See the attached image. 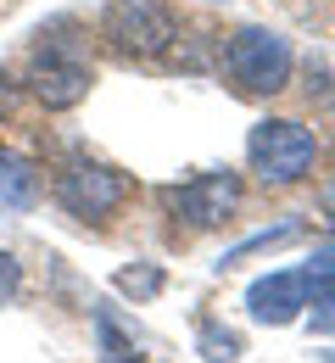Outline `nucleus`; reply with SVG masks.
<instances>
[{"mask_svg": "<svg viewBox=\"0 0 335 363\" xmlns=\"http://www.w3.org/2000/svg\"><path fill=\"white\" fill-rule=\"evenodd\" d=\"M101 40L118 50V56H135V62H157L179 45V23L157 6V0H112L106 17H101Z\"/></svg>", "mask_w": 335, "mask_h": 363, "instance_id": "obj_1", "label": "nucleus"}, {"mask_svg": "<svg viewBox=\"0 0 335 363\" xmlns=\"http://www.w3.org/2000/svg\"><path fill=\"white\" fill-rule=\"evenodd\" d=\"M246 157H251V174L263 184H296L319 162V140H313V129H302L290 118H268V123L251 129Z\"/></svg>", "mask_w": 335, "mask_h": 363, "instance_id": "obj_2", "label": "nucleus"}, {"mask_svg": "<svg viewBox=\"0 0 335 363\" xmlns=\"http://www.w3.org/2000/svg\"><path fill=\"white\" fill-rule=\"evenodd\" d=\"M56 201L73 213V218H106V213H118L123 201H129V179L118 174V168H106L96 157H67L62 162V174H56Z\"/></svg>", "mask_w": 335, "mask_h": 363, "instance_id": "obj_3", "label": "nucleus"}, {"mask_svg": "<svg viewBox=\"0 0 335 363\" xmlns=\"http://www.w3.org/2000/svg\"><path fill=\"white\" fill-rule=\"evenodd\" d=\"M224 62H229V79H235L240 90L251 95H274L290 84V45L280 34H268V28H240L229 50H224Z\"/></svg>", "mask_w": 335, "mask_h": 363, "instance_id": "obj_4", "label": "nucleus"}, {"mask_svg": "<svg viewBox=\"0 0 335 363\" xmlns=\"http://www.w3.org/2000/svg\"><path fill=\"white\" fill-rule=\"evenodd\" d=\"M28 90L40 95L50 112L79 106V101L90 95V62H84L79 40H45V45L34 50V62H28Z\"/></svg>", "mask_w": 335, "mask_h": 363, "instance_id": "obj_5", "label": "nucleus"}, {"mask_svg": "<svg viewBox=\"0 0 335 363\" xmlns=\"http://www.w3.org/2000/svg\"><path fill=\"white\" fill-rule=\"evenodd\" d=\"M240 201V179L229 168H218V174H195L191 184H174L168 190V207L179 213V218H191V224H224L229 213H235Z\"/></svg>", "mask_w": 335, "mask_h": 363, "instance_id": "obj_6", "label": "nucleus"}, {"mask_svg": "<svg viewBox=\"0 0 335 363\" xmlns=\"http://www.w3.org/2000/svg\"><path fill=\"white\" fill-rule=\"evenodd\" d=\"M246 308L263 324H290V318L307 308V279L302 274H263L251 291H246Z\"/></svg>", "mask_w": 335, "mask_h": 363, "instance_id": "obj_7", "label": "nucleus"}, {"mask_svg": "<svg viewBox=\"0 0 335 363\" xmlns=\"http://www.w3.org/2000/svg\"><path fill=\"white\" fill-rule=\"evenodd\" d=\"M40 201V168L17 151H0V213H28Z\"/></svg>", "mask_w": 335, "mask_h": 363, "instance_id": "obj_8", "label": "nucleus"}, {"mask_svg": "<svg viewBox=\"0 0 335 363\" xmlns=\"http://www.w3.org/2000/svg\"><path fill=\"white\" fill-rule=\"evenodd\" d=\"M96 335H101L106 363H145L140 341H135V335H123V324H118V313H112V308H96Z\"/></svg>", "mask_w": 335, "mask_h": 363, "instance_id": "obj_9", "label": "nucleus"}, {"mask_svg": "<svg viewBox=\"0 0 335 363\" xmlns=\"http://www.w3.org/2000/svg\"><path fill=\"white\" fill-rule=\"evenodd\" d=\"M302 279H307V308H319V324H324L335 308V252H319L302 269Z\"/></svg>", "mask_w": 335, "mask_h": 363, "instance_id": "obj_10", "label": "nucleus"}, {"mask_svg": "<svg viewBox=\"0 0 335 363\" xmlns=\"http://www.w3.org/2000/svg\"><path fill=\"white\" fill-rule=\"evenodd\" d=\"M201 352H207V363H235L240 335L235 330H218V324H201Z\"/></svg>", "mask_w": 335, "mask_h": 363, "instance_id": "obj_11", "label": "nucleus"}, {"mask_svg": "<svg viewBox=\"0 0 335 363\" xmlns=\"http://www.w3.org/2000/svg\"><path fill=\"white\" fill-rule=\"evenodd\" d=\"M157 285H162V274H157V269H129L123 279H118V291H129V296H151Z\"/></svg>", "mask_w": 335, "mask_h": 363, "instance_id": "obj_12", "label": "nucleus"}, {"mask_svg": "<svg viewBox=\"0 0 335 363\" xmlns=\"http://www.w3.org/2000/svg\"><path fill=\"white\" fill-rule=\"evenodd\" d=\"M17 279H23V274H17V257H11V252H0V302L17 291Z\"/></svg>", "mask_w": 335, "mask_h": 363, "instance_id": "obj_13", "label": "nucleus"}]
</instances>
